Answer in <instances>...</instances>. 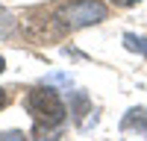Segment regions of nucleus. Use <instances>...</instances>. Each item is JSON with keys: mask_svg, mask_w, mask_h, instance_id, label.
<instances>
[{"mask_svg": "<svg viewBox=\"0 0 147 141\" xmlns=\"http://www.w3.org/2000/svg\"><path fill=\"white\" fill-rule=\"evenodd\" d=\"M27 112L32 115V124H35V129H38L41 135L56 129V126H62L65 115H68L62 97H59L53 88H32L27 94Z\"/></svg>", "mask_w": 147, "mask_h": 141, "instance_id": "f257e3e1", "label": "nucleus"}, {"mask_svg": "<svg viewBox=\"0 0 147 141\" xmlns=\"http://www.w3.org/2000/svg\"><path fill=\"white\" fill-rule=\"evenodd\" d=\"M59 21L71 30H80V27H91V23H100L106 21V6L100 0H74V3H65L59 9Z\"/></svg>", "mask_w": 147, "mask_h": 141, "instance_id": "f03ea898", "label": "nucleus"}, {"mask_svg": "<svg viewBox=\"0 0 147 141\" xmlns=\"http://www.w3.org/2000/svg\"><path fill=\"white\" fill-rule=\"evenodd\" d=\"M124 41H127V47H129V50H136V53L147 56V38H141V35H132V32H127V35H124Z\"/></svg>", "mask_w": 147, "mask_h": 141, "instance_id": "7ed1b4c3", "label": "nucleus"}, {"mask_svg": "<svg viewBox=\"0 0 147 141\" xmlns=\"http://www.w3.org/2000/svg\"><path fill=\"white\" fill-rule=\"evenodd\" d=\"M12 27H15V21H12V15L6 9H0V35H9Z\"/></svg>", "mask_w": 147, "mask_h": 141, "instance_id": "20e7f679", "label": "nucleus"}, {"mask_svg": "<svg viewBox=\"0 0 147 141\" xmlns=\"http://www.w3.org/2000/svg\"><path fill=\"white\" fill-rule=\"evenodd\" d=\"M0 141H30V138L24 135L21 129H9V132H3V135H0Z\"/></svg>", "mask_w": 147, "mask_h": 141, "instance_id": "39448f33", "label": "nucleus"}, {"mask_svg": "<svg viewBox=\"0 0 147 141\" xmlns=\"http://www.w3.org/2000/svg\"><path fill=\"white\" fill-rule=\"evenodd\" d=\"M112 3H115L118 9H129V6H136L138 0H112Z\"/></svg>", "mask_w": 147, "mask_h": 141, "instance_id": "423d86ee", "label": "nucleus"}, {"mask_svg": "<svg viewBox=\"0 0 147 141\" xmlns=\"http://www.w3.org/2000/svg\"><path fill=\"white\" fill-rule=\"evenodd\" d=\"M3 106H6V91L0 88V109H3Z\"/></svg>", "mask_w": 147, "mask_h": 141, "instance_id": "0eeeda50", "label": "nucleus"}, {"mask_svg": "<svg viewBox=\"0 0 147 141\" xmlns=\"http://www.w3.org/2000/svg\"><path fill=\"white\" fill-rule=\"evenodd\" d=\"M0 70H3V59H0Z\"/></svg>", "mask_w": 147, "mask_h": 141, "instance_id": "6e6552de", "label": "nucleus"}]
</instances>
